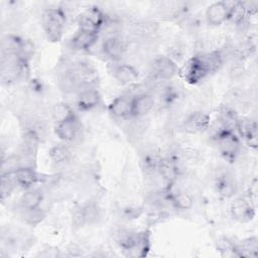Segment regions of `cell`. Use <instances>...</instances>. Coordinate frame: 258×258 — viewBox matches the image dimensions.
<instances>
[{"label": "cell", "mask_w": 258, "mask_h": 258, "mask_svg": "<svg viewBox=\"0 0 258 258\" xmlns=\"http://www.w3.org/2000/svg\"><path fill=\"white\" fill-rule=\"evenodd\" d=\"M16 183L13 178L12 172L2 173L1 174V184H0V194H1V200L4 201L6 198H8L13 189L15 188Z\"/></svg>", "instance_id": "31"}, {"label": "cell", "mask_w": 258, "mask_h": 258, "mask_svg": "<svg viewBox=\"0 0 258 258\" xmlns=\"http://www.w3.org/2000/svg\"><path fill=\"white\" fill-rule=\"evenodd\" d=\"M151 73L154 78L161 81H166L170 80L178 73V68L171 57L159 55L152 61Z\"/></svg>", "instance_id": "7"}, {"label": "cell", "mask_w": 258, "mask_h": 258, "mask_svg": "<svg viewBox=\"0 0 258 258\" xmlns=\"http://www.w3.org/2000/svg\"><path fill=\"white\" fill-rule=\"evenodd\" d=\"M219 119L222 124V128L236 132V127H237V122L239 117L235 114L233 110H231L228 107H223L220 110Z\"/></svg>", "instance_id": "30"}, {"label": "cell", "mask_w": 258, "mask_h": 258, "mask_svg": "<svg viewBox=\"0 0 258 258\" xmlns=\"http://www.w3.org/2000/svg\"><path fill=\"white\" fill-rule=\"evenodd\" d=\"M99 33L79 28L71 39L72 46L80 51L90 49L98 40Z\"/></svg>", "instance_id": "21"}, {"label": "cell", "mask_w": 258, "mask_h": 258, "mask_svg": "<svg viewBox=\"0 0 258 258\" xmlns=\"http://www.w3.org/2000/svg\"><path fill=\"white\" fill-rule=\"evenodd\" d=\"M154 98L148 93H141L133 96L131 118L140 119L146 116L154 107Z\"/></svg>", "instance_id": "16"}, {"label": "cell", "mask_w": 258, "mask_h": 258, "mask_svg": "<svg viewBox=\"0 0 258 258\" xmlns=\"http://www.w3.org/2000/svg\"><path fill=\"white\" fill-rule=\"evenodd\" d=\"M230 11V4L225 1H218L212 3L206 9L205 17L207 22L212 26H219L228 21Z\"/></svg>", "instance_id": "10"}, {"label": "cell", "mask_w": 258, "mask_h": 258, "mask_svg": "<svg viewBox=\"0 0 258 258\" xmlns=\"http://www.w3.org/2000/svg\"><path fill=\"white\" fill-rule=\"evenodd\" d=\"M13 178L17 186L29 189L35 183L43 180V177L32 166H20L12 171Z\"/></svg>", "instance_id": "9"}, {"label": "cell", "mask_w": 258, "mask_h": 258, "mask_svg": "<svg viewBox=\"0 0 258 258\" xmlns=\"http://www.w3.org/2000/svg\"><path fill=\"white\" fill-rule=\"evenodd\" d=\"M248 15H249V12L247 10L246 3L237 1L230 5L228 21H231L236 25H241L245 22Z\"/></svg>", "instance_id": "27"}, {"label": "cell", "mask_w": 258, "mask_h": 258, "mask_svg": "<svg viewBox=\"0 0 258 258\" xmlns=\"http://www.w3.org/2000/svg\"><path fill=\"white\" fill-rule=\"evenodd\" d=\"M50 113H51V117H52L53 121L55 122V124L63 122L68 119H71V118L77 116L76 113L74 112V110L72 109V107L63 102L54 104L51 107Z\"/></svg>", "instance_id": "28"}, {"label": "cell", "mask_w": 258, "mask_h": 258, "mask_svg": "<svg viewBox=\"0 0 258 258\" xmlns=\"http://www.w3.org/2000/svg\"><path fill=\"white\" fill-rule=\"evenodd\" d=\"M125 41L116 35L108 36L102 43V51L112 61H119L126 52Z\"/></svg>", "instance_id": "12"}, {"label": "cell", "mask_w": 258, "mask_h": 258, "mask_svg": "<svg viewBox=\"0 0 258 258\" xmlns=\"http://www.w3.org/2000/svg\"><path fill=\"white\" fill-rule=\"evenodd\" d=\"M230 212L234 220L246 223L251 221L255 216V209L251 203L246 198H236L230 206Z\"/></svg>", "instance_id": "8"}, {"label": "cell", "mask_w": 258, "mask_h": 258, "mask_svg": "<svg viewBox=\"0 0 258 258\" xmlns=\"http://www.w3.org/2000/svg\"><path fill=\"white\" fill-rule=\"evenodd\" d=\"M157 173L165 182L166 187L173 185L178 176L177 162L170 157H160L157 164Z\"/></svg>", "instance_id": "18"}, {"label": "cell", "mask_w": 258, "mask_h": 258, "mask_svg": "<svg viewBox=\"0 0 258 258\" xmlns=\"http://www.w3.org/2000/svg\"><path fill=\"white\" fill-rule=\"evenodd\" d=\"M100 218V210L94 202H88L77 207L72 215V224L79 229L85 225H91Z\"/></svg>", "instance_id": "5"}, {"label": "cell", "mask_w": 258, "mask_h": 258, "mask_svg": "<svg viewBox=\"0 0 258 258\" xmlns=\"http://www.w3.org/2000/svg\"><path fill=\"white\" fill-rule=\"evenodd\" d=\"M55 134L56 136L63 142H72L74 141L81 129V124L78 117H73L63 122L55 124Z\"/></svg>", "instance_id": "17"}, {"label": "cell", "mask_w": 258, "mask_h": 258, "mask_svg": "<svg viewBox=\"0 0 258 258\" xmlns=\"http://www.w3.org/2000/svg\"><path fill=\"white\" fill-rule=\"evenodd\" d=\"M49 158L56 165H63L71 159V151L64 145H55L49 149Z\"/></svg>", "instance_id": "29"}, {"label": "cell", "mask_w": 258, "mask_h": 258, "mask_svg": "<svg viewBox=\"0 0 258 258\" xmlns=\"http://www.w3.org/2000/svg\"><path fill=\"white\" fill-rule=\"evenodd\" d=\"M218 250L222 253V256L226 257H238L236 253L235 243L228 238H222L218 243Z\"/></svg>", "instance_id": "33"}, {"label": "cell", "mask_w": 258, "mask_h": 258, "mask_svg": "<svg viewBox=\"0 0 258 258\" xmlns=\"http://www.w3.org/2000/svg\"><path fill=\"white\" fill-rule=\"evenodd\" d=\"M21 212L23 221L29 225H37L45 217L44 212L40 208L34 210H21Z\"/></svg>", "instance_id": "32"}, {"label": "cell", "mask_w": 258, "mask_h": 258, "mask_svg": "<svg viewBox=\"0 0 258 258\" xmlns=\"http://www.w3.org/2000/svg\"><path fill=\"white\" fill-rule=\"evenodd\" d=\"M216 189L221 197L230 199L236 195L238 190V184L232 174L224 172L216 179Z\"/></svg>", "instance_id": "22"}, {"label": "cell", "mask_w": 258, "mask_h": 258, "mask_svg": "<svg viewBox=\"0 0 258 258\" xmlns=\"http://www.w3.org/2000/svg\"><path fill=\"white\" fill-rule=\"evenodd\" d=\"M67 22L66 12L61 7H49L42 13V27L46 38L57 42L62 38Z\"/></svg>", "instance_id": "2"}, {"label": "cell", "mask_w": 258, "mask_h": 258, "mask_svg": "<svg viewBox=\"0 0 258 258\" xmlns=\"http://www.w3.org/2000/svg\"><path fill=\"white\" fill-rule=\"evenodd\" d=\"M132 99L133 96L130 95H120L113 99V101L108 106L110 115L115 119L131 118Z\"/></svg>", "instance_id": "13"}, {"label": "cell", "mask_w": 258, "mask_h": 258, "mask_svg": "<svg viewBox=\"0 0 258 258\" xmlns=\"http://www.w3.org/2000/svg\"><path fill=\"white\" fill-rule=\"evenodd\" d=\"M211 118L210 116L203 111H195L190 113L183 123L184 130L191 134L203 133L210 126Z\"/></svg>", "instance_id": "14"}, {"label": "cell", "mask_w": 258, "mask_h": 258, "mask_svg": "<svg viewBox=\"0 0 258 258\" xmlns=\"http://www.w3.org/2000/svg\"><path fill=\"white\" fill-rule=\"evenodd\" d=\"M235 243V242H234ZM238 257H256L258 250V241L256 237H250L235 243Z\"/></svg>", "instance_id": "26"}, {"label": "cell", "mask_w": 258, "mask_h": 258, "mask_svg": "<svg viewBox=\"0 0 258 258\" xmlns=\"http://www.w3.org/2000/svg\"><path fill=\"white\" fill-rule=\"evenodd\" d=\"M116 240L128 257H145L151 247L148 231L128 232L120 230L117 233Z\"/></svg>", "instance_id": "1"}, {"label": "cell", "mask_w": 258, "mask_h": 258, "mask_svg": "<svg viewBox=\"0 0 258 258\" xmlns=\"http://www.w3.org/2000/svg\"><path fill=\"white\" fill-rule=\"evenodd\" d=\"M23 42V38L15 34H5L1 39V53L2 56H10L17 55L21 45Z\"/></svg>", "instance_id": "24"}, {"label": "cell", "mask_w": 258, "mask_h": 258, "mask_svg": "<svg viewBox=\"0 0 258 258\" xmlns=\"http://www.w3.org/2000/svg\"><path fill=\"white\" fill-rule=\"evenodd\" d=\"M215 143L222 156L229 161H234L241 149V140L234 131L221 128L214 136Z\"/></svg>", "instance_id": "3"}, {"label": "cell", "mask_w": 258, "mask_h": 258, "mask_svg": "<svg viewBox=\"0 0 258 258\" xmlns=\"http://www.w3.org/2000/svg\"><path fill=\"white\" fill-rule=\"evenodd\" d=\"M197 56L209 75L216 73L223 64V54L220 50L201 52Z\"/></svg>", "instance_id": "23"}, {"label": "cell", "mask_w": 258, "mask_h": 258, "mask_svg": "<svg viewBox=\"0 0 258 258\" xmlns=\"http://www.w3.org/2000/svg\"><path fill=\"white\" fill-rule=\"evenodd\" d=\"M180 77L188 84L196 85L209 76L208 72L205 70L197 54L190 57L181 68L178 70Z\"/></svg>", "instance_id": "6"}, {"label": "cell", "mask_w": 258, "mask_h": 258, "mask_svg": "<svg viewBox=\"0 0 258 258\" xmlns=\"http://www.w3.org/2000/svg\"><path fill=\"white\" fill-rule=\"evenodd\" d=\"M111 74L121 85H131L135 83L139 77L137 69L129 63H117L113 66Z\"/></svg>", "instance_id": "20"}, {"label": "cell", "mask_w": 258, "mask_h": 258, "mask_svg": "<svg viewBox=\"0 0 258 258\" xmlns=\"http://www.w3.org/2000/svg\"><path fill=\"white\" fill-rule=\"evenodd\" d=\"M236 131L238 132L240 138H242L251 148H257L258 129L256 121L247 118H239Z\"/></svg>", "instance_id": "11"}, {"label": "cell", "mask_w": 258, "mask_h": 258, "mask_svg": "<svg viewBox=\"0 0 258 258\" xmlns=\"http://www.w3.org/2000/svg\"><path fill=\"white\" fill-rule=\"evenodd\" d=\"M106 21L107 17L105 13L98 6L88 7L78 17L79 28L98 33L105 26Z\"/></svg>", "instance_id": "4"}, {"label": "cell", "mask_w": 258, "mask_h": 258, "mask_svg": "<svg viewBox=\"0 0 258 258\" xmlns=\"http://www.w3.org/2000/svg\"><path fill=\"white\" fill-rule=\"evenodd\" d=\"M166 199L170 204L178 210H189L194 206V197L186 190L177 188L173 189L172 186L166 187Z\"/></svg>", "instance_id": "19"}, {"label": "cell", "mask_w": 258, "mask_h": 258, "mask_svg": "<svg viewBox=\"0 0 258 258\" xmlns=\"http://www.w3.org/2000/svg\"><path fill=\"white\" fill-rule=\"evenodd\" d=\"M102 101L100 92L94 88H85L78 92L77 106L82 111H90L97 108Z\"/></svg>", "instance_id": "15"}, {"label": "cell", "mask_w": 258, "mask_h": 258, "mask_svg": "<svg viewBox=\"0 0 258 258\" xmlns=\"http://www.w3.org/2000/svg\"><path fill=\"white\" fill-rule=\"evenodd\" d=\"M43 197L38 189H28L19 199L18 205L21 210H34L40 208Z\"/></svg>", "instance_id": "25"}]
</instances>
